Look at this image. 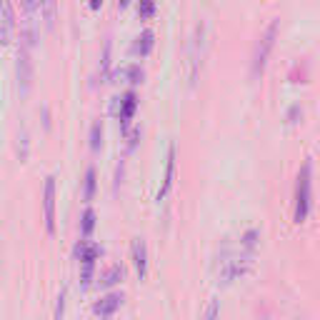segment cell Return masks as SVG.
Masks as SVG:
<instances>
[{"label":"cell","instance_id":"10","mask_svg":"<svg viewBox=\"0 0 320 320\" xmlns=\"http://www.w3.org/2000/svg\"><path fill=\"white\" fill-rule=\"evenodd\" d=\"M173 180H175V148L170 145L168 165H165V178H163V185H160V190H158V200H163V198L170 193V188H173Z\"/></svg>","mask_w":320,"mask_h":320},{"label":"cell","instance_id":"3","mask_svg":"<svg viewBox=\"0 0 320 320\" xmlns=\"http://www.w3.org/2000/svg\"><path fill=\"white\" fill-rule=\"evenodd\" d=\"M15 76H18L20 95H28L33 85V60H30V48L23 43L18 48V63H15Z\"/></svg>","mask_w":320,"mask_h":320},{"label":"cell","instance_id":"21","mask_svg":"<svg viewBox=\"0 0 320 320\" xmlns=\"http://www.w3.org/2000/svg\"><path fill=\"white\" fill-rule=\"evenodd\" d=\"M125 76H128V80H130L133 85H138V83H143L145 73H143V68H140V65H130V68L125 70Z\"/></svg>","mask_w":320,"mask_h":320},{"label":"cell","instance_id":"24","mask_svg":"<svg viewBox=\"0 0 320 320\" xmlns=\"http://www.w3.org/2000/svg\"><path fill=\"white\" fill-rule=\"evenodd\" d=\"M125 135H128V148L133 150V148L138 145V140H140V128H135V130H128Z\"/></svg>","mask_w":320,"mask_h":320},{"label":"cell","instance_id":"17","mask_svg":"<svg viewBox=\"0 0 320 320\" xmlns=\"http://www.w3.org/2000/svg\"><path fill=\"white\" fill-rule=\"evenodd\" d=\"M83 265V270H80V288L85 290V288H90V283H93V275H95V260H85Z\"/></svg>","mask_w":320,"mask_h":320},{"label":"cell","instance_id":"7","mask_svg":"<svg viewBox=\"0 0 320 320\" xmlns=\"http://www.w3.org/2000/svg\"><path fill=\"white\" fill-rule=\"evenodd\" d=\"M130 253H133V265H135V273L138 278L143 280L145 273H148V248H145V240L135 238L130 245Z\"/></svg>","mask_w":320,"mask_h":320},{"label":"cell","instance_id":"2","mask_svg":"<svg viewBox=\"0 0 320 320\" xmlns=\"http://www.w3.org/2000/svg\"><path fill=\"white\" fill-rule=\"evenodd\" d=\"M275 38H278V20H273V23L265 28V33L260 35V40L255 43L253 60H250V78H253V80H258V78L265 73V65H268V58L273 53Z\"/></svg>","mask_w":320,"mask_h":320},{"label":"cell","instance_id":"13","mask_svg":"<svg viewBox=\"0 0 320 320\" xmlns=\"http://www.w3.org/2000/svg\"><path fill=\"white\" fill-rule=\"evenodd\" d=\"M40 15L45 20V28H55V0H40Z\"/></svg>","mask_w":320,"mask_h":320},{"label":"cell","instance_id":"18","mask_svg":"<svg viewBox=\"0 0 320 320\" xmlns=\"http://www.w3.org/2000/svg\"><path fill=\"white\" fill-rule=\"evenodd\" d=\"M100 148H103V125H100V120H95L90 128V150L100 153Z\"/></svg>","mask_w":320,"mask_h":320},{"label":"cell","instance_id":"25","mask_svg":"<svg viewBox=\"0 0 320 320\" xmlns=\"http://www.w3.org/2000/svg\"><path fill=\"white\" fill-rule=\"evenodd\" d=\"M218 303L220 300L213 298V303H210V308H208V313H205V318H215V315H218Z\"/></svg>","mask_w":320,"mask_h":320},{"label":"cell","instance_id":"20","mask_svg":"<svg viewBox=\"0 0 320 320\" xmlns=\"http://www.w3.org/2000/svg\"><path fill=\"white\" fill-rule=\"evenodd\" d=\"M153 15H155V0H140L138 3V18L150 20Z\"/></svg>","mask_w":320,"mask_h":320},{"label":"cell","instance_id":"8","mask_svg":"<svg viewBox=\"0 0 320 320\" xmlns=\"http://www.w3.org/2000/svg\"><path fill=\"white\" fill-rule=\"evenodd\" d=\"M120 305H123V293H108L105 298H100L93 305V313L100 315V318H110Z\"/></svg>","mask_w":320,"mask_h":320},{"label":"cell","instance_id":"19","mask_svg":"<svg viewBox=\"0 0 320 320\" xmlns=\"http://www.w3.org/2000/svg\"><path fill=\"white\" fill-rule=\"evenodd\" d=\"M95 168H88V173H85V188H83V198H85V203H90L95 198Z\"/></svg>","mask_w":320,"mask_h":320},{"label":"cell","instance_id":"4","mask_svg":"<svg viewBox=\"0 0 320 320\" xmlns=\"http://www.w3.org/2000/svg\"><path fill=\"white\" fill-rule=\"evenodd\" d=\"M43 218H45V230L48 235H55V175L45 178V190H43Z\"/></svg>","mask_w":320,"mask_h":320},{"label":"cell","instance_id":"15","mask_svg":"<svg viewBox=\"0 0 320 320\" xmlns=\"http://www.w3.org/2000/svg\"><path fill=\"white\" fill-rule=\"evenodd\" d=\"M93 228H95V210L93 208H85L83 220H80V235H83V238H90V235H93Z\"/></svg>","mask_w":320,"mask_h":320},{"label":"cell","instance_id":"5","mask_svg":"<svg viewBox=\"0 0 320 320\" xmlns=\"http://www.w3.org/2000/svg\"><path fill=\"white\" fill-rule=\"evenodd\" d=\"M15 33V8L13 0H0V45H10Z\"/></svg>","mask_w":320,"mask_h":320},{"label":"cell","instance_id":"22","mask_svg":"<svg viewBox=\"0 0 320 320\" xmlns=\"http://www.w3.org/2000/svg\"><path fill=\"white\" fill-rule=\"evenodd\" d=\"M55 320H60L65 315V290H60V295H58V303H55Z\"/></svg>","mask_w":320,"mask_h":320},{"label":"cell","instance_id":"23","mask_svg":"<svg viewBox=\"0 0 320 320\" xmlns=\"http://www.w3.org/2000/svg\"><path fill=\"white\" fill-rule=\"evenodd\" d=\"M255 238H258V230H248V233L243 235V245L248 248V250L255 248Z\"/></svg>","mask_w":320,"mask_h":320},{"label":"cell","instance_id":"1","mask_svg":"<svg viewBox=\"0 0 320 320\" xmlns=\"http://www.w3.org/2000/svg\"><path fill=\"white\" fill-rule=\"evenodd\" d=\"M310 203H313V163L305 160L300 173H298V180H295V213H293V220L298 225L308 220Z\"/></svg>","mask_w":320,"mask_h":320},{"label":"cell","instance_id":"6","mask_svg":"<svg viewBox=\"0 0 320 320\" xmlns=\"http://www.w3.org/2000/svg\"><path fill=\"white\" fill-rule=\"evenodd\" d=\"M135 110H138V98H135V93H125L123 95V100H120V108H118V120H120V130L128 133L130 130V120L133 115H135Z\"/></svg>","mask_w":320,"mask_h":320},{"label":"cell","instance_id":"11","mask_svg":"<svg viewBox=\"0 0 320 320\" xmlns=\"http://www.w3.org/2000/svg\"><path fill=\"white\" fill-rule=\"evenodd\" d=\"M153 45H155V33L153 30H143L138 40H135V45H133V53L140 58H148L153 50Z\"/></svg>","mask_w":320,"mask_h":320},{"label":"cell","instance_id":"14","mask_svg":"<svg viewBox=\"0 0 320 320\" xmlns=\"http://www.w3.org/2000/svg\"><path fill=\"white\" fill-rule=\"evenodd\" d=\"M110 50H113V45H110V40H105L103 60H100V83H108V78H110Z\"/></svg>","mask_w":320,"mask_h":320},{"label":"cell","instance_id":"26","mask_svg":"<svg viewBox=\"0 0 320 320\" xmlns=\"http://www.w3.org/2000/svg\"><path fill=\"white\" fill-rule=\"evenodd\" d=\"M88 5H90V10H100V5H103V0H88Z\"/></svg>","mask_w":320,"mask_h":320},{"label":"cell","instance_id":"27","mask_svg":"<svg viewBox=\"0 0 320 320\" xmlns=\"http://www.w3.org/2000/svg\"><path fill=\"white\" fill-rule=\"evenodd\" d=\"M130 5V0H118V8H128Z\"/></svg>","mask_w":320,"mask_h":320},{"label":"cell","instance_id":"16","mask_svg":"<svg viewBox=\"0 0 320 320\" xmlns=\"http://www.w3.org/2000/svg\"><path fill=\"white\" fill-rule=\"evenodd\" d=\"M248 273V263H240V260H230V265L225 268V273H223V278H225V283L235 280V278H240V275H245Z\"/></svg>","mask_w":320,"mask_h":320},{"label":"cell","instance_id":"12","mask_svg":"<svg viewBox=\"0 0 320 320\" xmlns=\"http://www.w3.org/2000/svg\"><path fill=\"white\" fill-rule=\"evenodd\" d=\"M123 275H125L123 265H110V268L100 275V288H113V285H118V283L123 280Z\"/></svg>","mask_w":320,"mask_h":320},{"label":"cell","instance_id":"9","mask_svg":"<svg viewBox=\"0 0 320 320\" xmlns=\"http://www.w3.org/2000/svg\"><path fill=\"white\" fill-rule=\"evenodd\" d=\"M100 255H103V248L98 243H90L88 238H83V240L76 245V258L80 263H85V260H98Z\"/></svg>","mask_w":320,"mask_h":320}]
</instances>
